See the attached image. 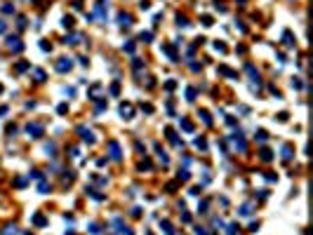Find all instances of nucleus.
<instances>
[{"instance_id":"obj_1","label":"nucleus","mask_w":313,"mask_h":235,"mask_svg":"<svg viewBox=\"0 0 313 235\" xmlns=\"http://www.w3.org/2000/svg\"><path fill=\"white\" fill-rule=\"evenodd\" d=\"M108 158H111L113 162H120L122 150H120V144H118V141H108Z\"/></svg>"},{"instance_id":"obj_2","label":"nucleus","mask_w":313,"mask_h":235,"mask_svg":"<svg viewBox=\"0 0 313 235\" xmlns=\"http://www.w3.org/2000/svg\"><path fill=\"white\" fill-rule=\"evenodd\" d=\"M28 136H33V139H38V136H43V125H38V122H31L26 127Z\"/></svg>"},{"instance_id":"obj_3","label":"nucleus","mask_w":313,"mask_h":235,"mask_svg":"<svg viewBox=\"0 0 313 235\" xmlns=\"http://www.w3.org/2000/svg\"><path fill=\"white\" fill-rule=\"evenodd\" d=\"M118 113H120L125 120H130V118L134 115V106L132 104H120V108H118Z\"/></svg>"},{"instance_id":"obj_4","label":"nucleus","mask_w":313,"mask_h":235,"mask_svg":"<svg viewBox=\"0 0 313 235\" xmlns=\"http://www.w3.org/2000/svg\"><path fill=\"white\" fill-rule=\"evenodd\" d=\"M71 68H73V61H71V59H59L57 61V71L59 73H69Z\"/></svg>"},{"instance_id":"obj_5","label":"nucleus","mask_w":313,"mask_h":235,"mask_svg":"<svg viewBox=\"0 0 313 235\" xmlns=\"http://www.w3.org/2000/svg\"><path fill=\"white\" fill-rule=\"evenodd\" d=\"M7 47H10L12 52H21L24 45L19 43V38H17V35H10V38H7Z\"/></svg>"},{"instance_id":"obj_6","label":"nucleus","mask_w":313,"mask_h":235,"mask_svg":"<svg viewBox=\"0 0 313 235\" xmlns=\"http://www.w3.org/2000/svg\"><path fill=\"white\" fill-rule=\"evenodd\" d=\"M78 134H80V139L85 141V144H94V134L90 132V129H85V127H78Z\"/></svg>"},{"instance_id":"obj_7","label":"nucleus","mask_w":313,"mask_h":235,"mask_svg":"<svg viewBox=\"0 0 313 235\" xmlns=\"http://www.w3.org/2000/svg\"><path fill=\"white\" fill-rule=\"evenodd\" d=\"M113 226H116V233H120V235H130V228H127L125 223H122L120 219H116V221H113Z\"/></svg>"},{"instance_id":"obj_8","label":"nucleus","mask_w":313,"mask_h":235,"mask_svg":"<svg viewBox=\"0 0 313 235\" xmlns=\"http://www.w3.org/2000/svg\"><path fill=\"white\" fill-rule=\"evenodd\" d=\"M233 146H235L238 150H245V148H247V144H245V139L240 136V134H233Z\"/></svg>"},{"instance_id":"obj_9","label":"nucleus","mask_w":313,"mask_h":235,"mask_svg":"<svg viewBox=\"0 0 313 235\" xmlns=\"http://www.w3.org/2000/svg\"><path fill=\"white\" fill-rule=\"evenodd\" d=\"M130 21H132V19H130V14H122V12L118 14V24H120L122 28H125V26H130Z\"/></svg>"},{"instance_id":"obj_10","label":"nucleus","mask_w":313,"mask_h":235,"mask_svg":"<svg viewBox=\"0 0 313 235\" xmlns=\"http://www.w3.org/2000/svg\"><path fill=\"white\" fill-rule=\"evenodd\" d=\"M252 209H254V205H243V207H240L238 209V212H240V216H249V214H252Z\"/></svg>"},{"instance_id":"obj_11","label":"nucleus","mask_w":313,"mask_h":235,"mask_svg":"<svg viewBox=\"0 0 313 235\" xmlns=\"http://www.w3.org/2000/svg\"><path fill=\"white\" fill-rule=\"evenodd\" d=\"M158 160L163 162V165H170V158H167V153H165V150L160 148V146H158Z\"/></svg>"},{"instance_id":"obj_12","label":"nucleus","mask_w":313,"mask_h":235,"mask_svg":"<svg viewBox=\"0 0 313 235\" xmlns=\"http://www.w3.org/2000/svg\"><path fill=\"white\" fill-rule=\"evenodd\" d=\"M163 52H165V54H167V57H170V59H172V61H177V52H174V49H172V47H170V45H165V47H163Z\"/></svg>"},{"instance_id":"obj_13","label":"nucleus","mask_w":313,"mask_h":235,"mask_svg":"<svg viewBox=\"0 0 313 235\" xmlns=\"http://www.w3.org/2000/svg\"><path fill=\"white\" fill-rule=\"evenodd\" d=\"M238 230H240V226H238V223H228L226 235H238Z\"/></svg>"},{"instance_id":"obj_14","label":"nucleus","mask_w":313,"mask_h":235,"mask_svg":"<svg viewBox=\"0 0 313 235\" xmlns=\"http://www.w3.org/2000/svg\"><path fill=\"white\" fill-rule=\"evenodd\" d=\"M181 129H184V132H193V122H191V120H184V118H181Z\"/></svg>"},{"instance_id":"obj_15","label":"nucleus","mask_w":313,"mask_h":235,"mask_svg":"<svg viewBox=\"0 0 313 235\" xmlns=\"http://www.w3.org/2000/svg\"><path fill=\"white\" fill-rule=\"evenodd\" d=\"M160 228H163L167 235H172V233H174V230H172V223H170V221H160Z\"/></svg>"},{"instance_id":"obj_16","label":"nucleus","mask_w":313,"mask_h":235,"mask_svg":"<svg viewBox=\"0 0 313 235\" xmlns=\"http://www.w3.org/2000/svg\"><path fill=\"white\" fill-rule=\"evenodd\" d=\"M261 160H264V162H271V160H273V153H271L268 148H264V150H261Z\"/></svg>"},{"instance_id":"obj_17","label":"nucleus","mask_w":313,"mask_h":235,"mask_svg":"<svg viewBox=\"0 0 313 235\" xmlns=\"http://www.w3.org/2000/svg\"><path fill=\"white\" fill-rule=\"evenodd\" d=\"M33 223H36V226H45L47 221H45V216H43V214H36V216H33Z\"/></svg>"},{"instance_id":"obj_18","label":"nucleus","mask_w":313,"mask_h":235,"mask_svg":"<svg viewBox=\"0 0 313 235\" xmlns=\"http://www.w3.org/2000/svg\"><path fill=\"white\" fill-rule=\"evenodd\" d=\"M257 139H259V144H266V141H268V134H266L264 129H259V132H257Z\"/></svg>"},{"instance_id":"obj_19","label":"nucleus","mask_w":313,"mask_h":235,"mask_svg":"<svg viewBox=\"0 0 313 235\" xmlns=\"http://www.w3.org/2000/svg\"><path fill=\"white\" fill-rule=\"evenodd\" d=\"M282 160H292V146H285V148H282Z\"/></svg>"},{"instance_id":"obj_20","label":"nucleus","mask_w":313,"mask_h":235,"mask_svg":"<svg viewBox=\"0 0 313 235\" xmlns=\"http://www.w3.org/2000/svg\"><path fill=\"white\" fill-rule=\"evenodd\" d=\"M188 169H179V174H177V179H179V181H188Z\"/></svg>"},{"instance_id":"obj_21","label":"nucleus","mask_w":313,"mask_h":235,"mask_svg":"<svg viewBox=\"0 0 313 235\" xmlns=\"http://www.w3.org/2000/svg\"><path fill=\"white\" fill-rule=\"evenodd\" d=\"M196 87H188V90H186V99H188V101H193V99H196Z\"/></svg>"},{"instance_id":"obj_22","label":"nucleus","mask_w":313,"mask_h":235,"mask_svg":"<svg viewBox=\"0 0 313 235\" xmlns=\"http://www.w3.org/2000/svg\"><path fill=\"white\" fill-rule=\"evenodd\" d=\"M33 75H36V80H38V82H43V80H45V71H40V68L33 71Z\"/></svg>"},{"instance_id":"obj_23","label":"nucleus","mask_w":313,"mask_h":235,"mask_svg":"<svg viewBox=\"0 0 313 235\" xmlns=\"http://www.w3.org/2000/svg\"><path fill=\"white\" fill-rule=\"evenodd\" d=\"M200 118H202V122H205V125H212V118H210L207 111H200Z\"/></svg>"},{"instance_id":"obj_24","label":"nucleus","mask_w":313,"mask_h":235,"mask_svg":"<svg viewBox=\"0 0 313 235\" xmlns=\"http://www.w3.org/2000/svg\"><path fill=\"white\" fill-rule=\"evenodd\" d=\"M219 73H224V75H231V78H233V71H231V68H226V66H219Z\"/></svg>"},{"instance_id":"obj_25","label":"nucleus","mask_w":313,"mask_h":235,"mask_svg":"<svg viewBox=\"0 0 313 235\" xmlns=\"http://www.w3.org/2000/svg\"><path fill=\"white\" fill-rule=\"evenodd\" d=\"M64 26L66 28H73V16H64Z\"/></svg>"},{"instance_id":"obj_26","label":"nucleus","mask_w":313,"mask_h":235,"mask_svg":"<svg viewBox=\"0 0 313 235\" xmlns=\"http://www.w3.org/2000/svg\"><path fill=\"white\" fill-rule=\"evenodd\" d=\"M17 71H19V73H24V71H28V64H26V61H21V64H17Z\"/></svg>"},{"instance_id":"obj_27","label":"nucleus","mask_w":313,"mask_h":235,"mask_svg":"<svg viewBox=\"0 0 313 235\" xmlns=\"http://www.w3.org/2000/svg\"><path fill=\"white\" fill-rule=\"evenodd\" d=\"M2 235H17V228H14V226H7V228H5V233H2Z\"/></svg>"},{"instance_id":"obj_28","label":"nucleus","mask_w":313,"mask_h":235,"mask_svg":"<svg viewBox=\"0 0 313 235\" xmlns=\"http://www.w3.org/2000/svg\"><path fill=\"white\" fill-rule=\"evenodd\" d=\"M177 24H179V26H188V19H186V16H177Z\"/></svg>"},{"instance_id":"obj_29","label":"nucleus","mask_w":313,"mask_h":235,"mask_svg":"<svg viewBox=\"0 0 313 235\" xmlns=\"http://www.w3.org/2000/svg\"><path fill=\"white\" fill-rule=\"evenodd\" d=\"M292 87H294V90H301V80H299V78H294V80H292Z\"/></svg>"},{"instance_id":"obj_30","label":"nucleus","mask_w":313,"mask_h":235,"mask_svg":"<svg viewBox=\"0 0 313 235\" xmlns=\"http://www.w3.org/2000/svg\"><path fill=\"white\" fill-rule=\"evenodd\" d=\"M174 87H177V82H174V80H170V82H165V90H167V92H172V90H174Z\"/></svg>"},{"instance_id":"obj_31","label":"nucleus","mask_w":313,"mask_h":235,"mask_svg":"<svg viewBox=\"0 0 313 235\" xmlns=\"http://www.w3.org/2000/svg\"><path fill=\"white\" fill-rule=\"evenodd\" d=\"M141 111L144 113H153V106H151V104H141Z\"/></svg>"},{"instance_id":"obj_32","label":"nucleus","mask_w":313,"mask_h":235,"mask_svg":"<svg viewBox=\"0 0 313 235\" xmlns=\"http://www.w3.org/2000/svg\"><path fill=\"white\" fill-rule=\"evenodd\" d=\"M214 49H217V52H226V45H221V43H214Z\"/></svg>"},{"instance_id":"obj_33","label":"nucleus","mask_w":313,"mask_h":235,"mask_svg":"<svg viewBox=\"0 0 313 235\" xmlns=\"http://www.w3.org/2000/svg\"><path fill=\"white\" fill-rule=\"evenodd\" d=\"M90 233H92V235H99V226H97V223H90Z\"/></svg>"},{"instance_id":"obj_34","label":"nucleus","mask_w":313,"mask_h":235,"mask_svg":"<svg viewBox=\"0 0 313 235\" xmlns=\"http://www.w3.org/2000/svg\"><path fill=\"white\" fill-rule=\"evenodd\" d=\"M202 24H205V26H212V16L205 14V16H202Z\"/></svg>"},{"instance_id":"obj_35","label":"nucleus","mask_w":313,"mask_h":235,"mask_svg":"<svg viewBox=\"0 0 313 235\" xmlns=\"http://www.w3.org/2000/svg\"><path fill=\"white\" fill-rule=\"evenodd\" d=\"M139 38H141V40H153V33H149V31H146V33H141Z\"/></svg>"},{"instance_id":"obj_36","label":"nucleus","mask_w":313,"mask_h":235,"mask_svg":"<svg viewBox=\"0 0 313 235\" xmlns=\"http://www.w3.org/2000/svg\"><path fill=\"white\" fill-rule=\"evenodd\" d=\"M40 47H43V49H45V52H50V49H52V45H50V43H47V40H43V43H40Z\"/></svg>"},{"instance_id":"obj_37","label":"nucleus","mask_w":313,"mask_h":235,"mask_svg":"<svg viewBox=\"0 0 313 235\" xmlns=\"http://www.w3.org/2000/svg\"><path fill=\"white\" fill-rule=\"evenodd\" d=\"M2 12H5V14H12V12H14V7H12V5H2Z\"/></svg>"},{"instance_id":"obj_38","label":"nucleus","mask_w":313,"mask_h":235,"mask_svg":"<svg viewBox=\"0 0 313 235\" xmlns=\"http://www.w3.org/2000/svg\"><path fill=\"white\" fill-rule=\"evenodd\" d=\"M118 92H120V85H118V82H113V85H111V94H118Z\"/></svg>"},{"instance_id":"obj_39","label":"nucleus","mask_w":313,"mask_h":235,"mask_svg":"<svg viewBox=\"0 0 313 235\" xmlns=\"http://www.w3.org/2000/svg\"><path fill=\"white\" fill-rule=\"evenodd\" d=\"M99 92H101V87H99V85H94V87H92V90H90V94H92V96H97V94H99Z\"/></svg>"},{"instance_id":"obj_40","label":"nucleus","mask_w":313,"mask_h":235,"mask_svg":"<svg viewBox=\"0 0 313 235\" xmlns=\"http://www.w3.org/2000/svg\"><path fill=\"white\" fill-rule=\"evenodd\" d=\"M122 49H125V52H130V54H132V52H134V45H132V43H127V45H125V47H122Z\"/></svg>"},{"instance_id":"obj_41","label":"nucleus","mask_w":313,"mask_h":235,"mask_svg":"<svg viewBox=\"0 0 313 235\" xmlns=\"http://www.w3.org/2000/svg\"><path fill=\"white\" fill-rule=\"evenodd\" d=\"M196 146H198V148H205L207 144H205V139H196Z\"/></svg>"},{"instance_id":"obj_42","label":"nucleus","mask_w":313,"mask_h":235,"mask_svg":"<svg viewBox=\"0 0 313 235\" xmlns=\"http://www.w3.org/2000/svg\"><path fill=\"white\" fill-rule=\"evenodd\" d=\"M196 235H210V233H207L205 228H200V226H198V228H196Z\"/></svg>"},{"instance_id":"obj_43","label":"nucleus","mask_w":313,"mask_h":235,"mask_svg":"<svg viewBox=\"0 0 313 235\" xmlns=\"http://www.w3.org/2000/svg\"><path fill=\"white\" fill-rule=\"evenodd\" d=\"M139 167H141V169H151V162H149V160H144Z\"/></svg>"},{"instance_id":"obj_44","label":"nucleus","mask_w":313,"mask_h":235,"mask_svg":"<svg viewBox=\"0 0 313 235\" xmlns=\"http://www.w3.org/2000/svg\"><path fill=\"white\" fill-rule=\"evenodd\" d=\"M47 191H50V186H47V183L43 181V183H40V193H47Z\"/></svg>"},{"instance_id":"obj_45","label":"nucleus","mask_w":313,"mask_h":235,"mask_svg":"<svg viewBox=\"0 0 313 235\" xmlns=\"http://www.w3.org/2000/svg\"><path fill=\"white\" fill-rule=\"evenodd\" d=\"M285 45H294V43H292V35H290V33H285Z\"/></svg>"},{"instance_id":"obj_46","label":"nucleus","mask_w":313,"mask_h":235,"mask_svg":"<svg viewBox=\"0 0 313 235\" xmlns=\"http://www.w3.org/2000/svg\"><path fill=\"white\" fill-rule=\"evenodd\" d=\"M5 31H7V24H5V21H0V33H5Z\"/></svg>"},{"instance_id":"obj_47","label":"nucleus","mask_w":313,"mask_h":235,"mask_svg":"<svg viewBox=\"0 0 313 235\" xmlns=\"http://www.w3.org/2000/svg\"><path fill=\"white\" fill-rule=\"evenodd\" d=\"M172 235H174V233H172Z\"/></svg>"}]
</instances>
